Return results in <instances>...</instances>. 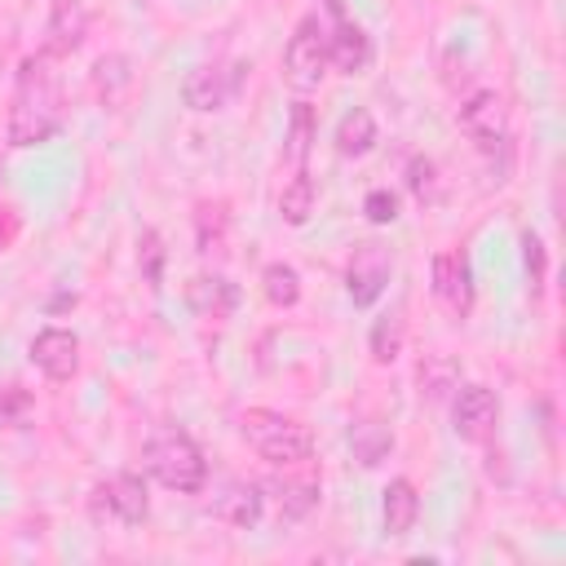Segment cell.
Wrapping results in <instances>:
<instances>
[{
  "mask_svg": "<svg viewBox=\"0 0 566 566\" xmlns=\"http://www.w3.org/2000/svg\"><path fill=\"white\" fill-rule=\"evenodd\" d=\"M318 504V482H279V517L296 522Z\"/></svg>",
  "mask_w": 566,
  "mask_h": 566,
  "instance_id": "24",
  "label": "cell"
},
{
  "mask_svg": "<svg viewBox=\"0 0 566 566\" xmlns=\"http://www.w3.org/2000/svg\"><path fill=\"white\" fill-rule=\"evenodd\" d=\"M451 424L464 442H482L495 429V394L486 385H460L451 402Z\"/></svg>",
  "mask_w": 566,
  "mask_h": 566,
  "instance_id": "9",
  "label": "cell"
},
{
  "mask_svg": "<svg viewBox=\"0 0 566 566\" xmlns=\"http://www.w3.org/2000/svg\"><path fill=\"white\" fill-rule=\"evenodd\" d=\"M261 292H265V301L279 305V310L296 305V301H301V274H296V265L270 261V265L261 270Z\"/></svg>",
  "mask_w": 566,
  "mask_h": 566,
  "instance_id": "19",
  "label": "cell"
},
{
  "mask_svg": "<svg viewBox=\"0 0 566 566\" xmlns=\"http://www.w3.org/2000/svg\"><path fill=\"white\" fill-rule=\"evenodd\" d=\"M385 535H407L416 526V513H420V495L407 478H394L385 486Z\"/></svg>",
  "mask_w": 566,
  "mask_h": 566,
  "instance_id": "17",
  "label": "cell"
},
{
  "mask_svg": "<svg viewBox=\"0 0 566 566\" xmlns=\"http://www.w3.org/2000/svg\"><path fill=\"white\" fill-rule=\"evenodd\" d=\"M363 212H367L371 226H389V221L398 217V199H394V190H371V195L363 199Z\"/></svg>",
  "mask_w": 566,
  "mask_h": 566,
  "instance_id": "28",
  "label": "cell"
},
{
  "mask_svg": "<svg viewBox=\"0 0 566 566\" xmlns=\"http://www.w3.org/2000/svg\"><path fill=\"white\" fill-rule=\"evenodd\" d=\"M389 252L380 243H358L349 265H345V287H349V301L354 305H376L385 283H389Z\"/></svg>",
  "mask_w": 566,
  "mask_h": 566,
  "instance_id": "7",
  "label": "cell"
},
{
  "mask_svg": "<svg viewBox=\"0 0 566 566\" xmlns=\"http://www.w3.org/2000/svg\"><path fill=\"white\" fill-rule=\"evenodd\" d=\"M97 504H106L124 526H137V522H146V513H150L146 482H142L137 473H119V478H111L106 486H97Z\"/></svg>",
  "mask_w": 566,
  "mask_h": 566,
  "instance_id": "11",
  "label": "cell"
},
{
  "mask_svg": "<svg viewBox=\"0 0 566 566\" xmlns=\"http://www.w3.org/2000/svg\"><path fill=\"white\" fill-rule=\"evenodd\" d=\"M31 363L49 376V380H71L80 371V336L66 327H44L31 340Z\"/></svg>",
  "mask_w": 566,
  "mask_h": 566,
  "instance_id": "8",
  "label": "cell"
},
{
  "mask_svg": "<svg viewBox=\"0 0 566 566\" xmlns=\"http://www.w3.org/2000/svg\"><path fill=\"white\" fill-rule=\"evenodd\" d=\"M0 248H4V230H0Z\"/></svg>",
  "mask_w": 566,
  "mask_h": 566,
  "instance_id": "30",
  "label": "cell"
},
{
  "mask_svg": "<svg viewBox=\"0 0 566 566\" xmlns=\"http://www.w3.org/2000/svg\"><path fill=\"white\" fill-rule=\"evenodd\" d=\"M142 460H146L150 478H155L159 486L177 491V495H195V491H203V482H208L203 451H199L181 429H159V433L146 442Z\"/></svg>",
  "mask_w": 566,
  "mask_h": 566,
  "instance_id": "3",
  "label": "cell"
},
{
  "mask_svg": "<svg viewBox=\"0 0 566 566\" xmlns=\"http://www.w3.org/2000/svg\"><path fill=\"white\" fill-rule=\"evenodd\" d=\"M186 301H190V310H195L199 318H230L239 292H234V283H226L221 274H199V279H190Z\"/></svg>",
  "mask_w": 566,
  "mask_h": 566,
  "instance_id": "14",
  "label": "cell"
},
{
  "mask_svg": "<svg viewBox=\"0 0 566 566\" xmlns=\"http://www.w3.org/2000/svg\"><path fill=\"white\" fill-rule=\"evenodd\" d=\"M310 212H314V181H310L305 168H301V172L283 186V195H279V217H283L287 226H305Z\"/></svg>",
  "mask_w": 566,
  "mask_h": 566,
  "instance_id": "21",
  "label": "cell"
},
{
  "mask_svg": "<svg viewBox=\"0 0 566 566\" xmlns=\"http://www.w3.org/2000/svg\"><path fill=\"white\" fill-rule=\"evenodd\" d=\"M398 354H402V314H385L371 327V363L389 367Z\"/></svg>",
  "mask_w": 566,
  "mask_h": 566,
  "instance_id": "23",
  "label": "cell"
},
{
  "mask_svg": "<svg viewBox=\"0 0 566 566\" xmlns=\"http://www.w3.org/2000/svg\"><path fill=\"white\" fill-rule=\"evenodd\" d=\"M349 442H354V455H358L363 464H376V460H380V455L394 447L389 429H380V424H371V420H367V424H358Z\"/></svg>",
  "mask_w": 566,
  "mask_h": 566,
  "instance_id": "26",
  "label": "cell"
},
{
  "mask_svg": "<svg viewBox=\"0 0 566 566\" xmlns=\"http://www.w3.org/2000/svg\"><path fill=\"white\" fill-rule=\"evenodd\" d=\"M522 261H526V274H531V287H539L544 283V270H548V256H544V243H539V234H522Z\"/></svg>",
  "mask_w": 566,
  "mask_h": 566,
  "instance_id": "29",
  "label": "cell"
},
{
  "mask_svg": "<svg viewBox=\"0 0 566 566\" xmlns=\"http://www.w3.org/2000/svg\"><path fill=\"white\" fill-rule=\"evenodd\" d=\"M371 146H376V119H371V111L354 106L349 115H340V124H336V150H340L345 159H358V155H367Z\"/></svg>",
  "mask_w": 566,
  "mask_h": 566,
  "instance_id": "18",
  "label": "cell"
},
{
  "mask_svg": "<svg viewBox=\"0 0 566 566\" xmlns=\"http://www.w3.org/2000/svg\"><path fill=\"white\" fill-rule=\"evenodd\" d=\"M234 84H239V66H230V62H203V66H195L186 75L181 102L190 111H203L208 115V111H221L234 97Z\"/></svg>",
  "mask_w": 566,
  "mask_h": 566,
  "instance_id": "6",
  "label": "cell"
},
{
  "mask_svg": "<svg viewBox=\"0 0 566 566\" xmlns=\"http://www.w3.org/2000/svg\"><path fill=\"white\" fill-rule=\"evenodd\" d=\"M53 133H57V88L49 75V53H40L22 62L13 111H9V146L22 150L35 142H49Z\"/></svg>",
  "mask_w": 566,
  "mask_h": 566,
  "instance_id": "1",
  "label": "cell"
},
{
  "mask_svg": "<svg viewBox=\"0 0 566 566\" xmlns=\"http://www.w3.org/2000/svg\"><path fill=\"white\" fill-rule=\"evenodd\" d=\"M407 186H411V195H416L420 203H433V199H438V164L424 159V155H411V164H407Z\"/></svg>",
  "mask_w": 566,
  "mask_h": 566,
  "instance_id": "27",
  "label": "cell"
},
{
  "mask_svg": "<svg viewBox=\"0 0 566 566\" xmlns=\"http://www.w3.org/2000/svg\"><path fill=\"white\" fill-rule=\"evenodd\" d=\"M226 226H230L226 203H208V199H203V203L195 208V243H199L203 256L226 248Z\"/></svg>",
  "mask_w": 566,
  "mask_h": 566,
  "instance_id": "20",
  "label": "cell"
},
{
  "mask_svg": "<svg viewBox=\"0 0 566 566\" xmlns=\"http://www.w3.org/2000/svg\"><path fill=\"white\" fill-rule=\"evenodd\" d=\"M84 27H88V18H84V4H80V0H53V13H49V44H44V53H49V57H66V53H75V49L84 44Z\"/></svg>",
  "mask_w": 566,
  "mask_h": 566,
  "instance_id": "13",
  "label": "cell"
},
{
  "mask_svg": "<svg viewBox=\"0 0 566 566\" xmlns=\"http://www.w3.org/2000/svg\"><path fill=\"white\" fill-rule=\"evenodd\" d=\"M239 433H243V442H248L261 460L283 464V469L305 464V460L314 455V433H310V424H301L296 416L270 411V407H248V411L239 416Z\"/></svg>",
  "mask_w": 566,
  "mask_h": 566,
  "instance_id": "2",
  "label": "cell"
},
{
  "mask_svg": "<svg viewBox=\"0 0 566 566\" xmlns=\"http://www.w3.org/2000/svg\"><path fill=\"white\" fill-rule=\"evenodd\" d=\"M137 265H142V279L150 287H159V279H164V239H159V230H142V239H137Z\"/></svg>",
  "mask_w": 566,
  "mask_h": 566,
  "instance_id": "25",
  "label": "cell"
},
{
  "mask_svg": "<svg viewBox=\"0 0 566 566\" xmlns=\"http://www.w3.org/2000/svg\"><path fill=\"white\" fill-rule=\"evenodd\" d=\"M371 62V40L358 22L349 18H336V31L327 35V66L345 71V75H358L363 66Z\"/></svg>",
  "mask_w": 566,
  "mask_h": 566,
  "instance_id": "12",
  "label": "cell"
},
{
  "mask_svg": "<svg viewBox=\"0 0 566 566\" xmlns=\"http://www.w3.org/2000/svg\"><path fill=\"white\" fill-rule=\"evenodd\" d=\"M433 296L455 314V318H464L469 314V305H473V287H469V261H464V252H438L433 256Z\"/></svg>",
  "mask_w": 566,
  "mask_h": 566,
  "instance_id": "10",
  "label": "cell"
},
{
  "mask_svg": "<svg viewBox=\"0 0 566 566\" xmlns=\"http://www.w3.org/2000/svg\"><path fill=\"white\" fill-rule=\"evenodd\" d=\"M212 513L230 526H256L261 522V491L252 482H230L217 500H212Z\"/></svg>",
  "mask_w": 566,
  "mask_h": 566,
  "instance_id": "15",
  "label": "cell"
},
{
  "mask_svg": "<svg viewBox=\"0 0 566 566\" xmlns=\"http://www.w3.org/2000/svg\"><path fill=\"white\" fill-rule=\"evenodd\" d=\"M460 128H464V137H469L478 150H486V155L504 150V142H509V106H504V97H500L495 88H482V93L464 97V106H460Z\"/></svg>",
  "mask_w": 566,
  "mask_h": 566,
  "instance_id": "5",
  "label": "cell"
},
{
  "mask_svg": "<svg viewBox=\"0 0 566 566\" xmlns=\"http://www.w3.org/2000/svg\"><path fill=\"white\" fill-rule=\"evenodd\" d=\"M310 142H314V111H310V102H296L292 106V128H287V159H292L296 172L305 168Z\"/></svg>",
  "mask_w": 566,
  "mask_h": 566,
  "instance_id": "22",
  "label": "cell"
},
{
  "mask_svg": "<svg viewBox=\"0 0 566 566\" xmlns=\"http://www.w3.org/2000/svg\"><path fill=\"white\" fill-rule=\"evenodd\" d=\"M93 88H97L102 106H124V97H128V88H133V62H128L124 53L97 57V66H93Z\"/></svg>",
  "mask_w": 566,
  "mask_h": 566,
  "instance_id": "16",
  "label": "cell"
},
{
  "mask_svg": "<svg viewBox=\"0 0 566 566\" xmlns=\"http://www.w3.org/2000/svg\"><path fill=\"white\" fill-rule=\"evenodd\" d=\"M327 75V31L318 27V18H301L287 49H283V80L292 93H314Z\"/></svg>",
  "mask_w": 566,
  "mask_h": 566,
  "instance_id": "4",
  "label": "cell"
}]
</instances>
